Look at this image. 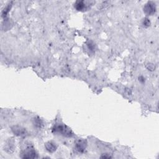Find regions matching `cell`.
Segmentation results:
<instances>
[{"label": "cell", "instance_id": "cell-2", "mask_svg": "<svg viewBox=\"0 0 159 159\" xmlns=\"http://www.w3.org/2000/svg\"><path fill=\"white\" fill-rule=\"evenodd\" d=\"M22 158H34L38 157L35 150L30 147H28L22 152Z\"/></svg>", "mask_w": 159, "mask_h": 159}, {"label": "cell", "instance_id": "cell-1", "mask_svg": "<svg viewBox=\"0 0 159 159\" xmlns=\"http://www.w3.org/2000/svg\"><path fill=\"white\" fill-rule=\"evenodd\" d=\"M53 132L60 134V135L65 137H71L73 136V133L70 128L64 124H57L54 126L53 128Z\"/></svg>", "mask_w": 159, "mask_h": 159}, {"label": "cell", "instance_id": "cell-7", "mask_svg": "<svg viewBox=\"0 0 159 159\" xmlns=\"http://www.w3.org/2000/svg\"><path fill=\"white\" fill-rule=\"evenodd\" d=\"M75 8L78 11H82L85 7V4L83 1H77L75 4Z\"/></svg>", "mask_w": 159, "mask_h": 159}, {"label": "cell", "instance_id": "cell-6", "mask_svg": "<svg viewBox=\"0 0 159 159\" xmlns=\"http://www.w3.org/2000/svg\"><path fill=\"white\" fill-rule=\"evenodd\" d=\"M46 148L47 151L49 152H53L56 150L57 149V146L55 145V144L51 142H48L46 144Z\"/></svg>", "mask_w": 159, "mask_h": 159}, {"label": "cell", "instance_id": "cell-4", "mask_svg": "<svg viewBox=\"0 0 159 159\" xmlns=\"http://www.w3.org/2000/svg\"><path fill=\"white\" fill-rule=\"evenodd\" d=\"M87 143L86 140L83 139H80L76 143V149L80 152H83L87 147Z\"/></svg>", "mask_w": 159, "mask_h": 159}, {"label": "cell", "instance_id": "cell-8", "mask_svg": "<svg viewBox=\"0 0 159 159\" xmlns=\"http://www.w3.org/2000/svg\"><path fill=\"white\" fill-rule=\"evenodd\" d=\"M150 21L148 19H145V20H144L143 25H144V27H149L150 26Z\"/></svg>", "mask_w": 159, "mask_h": 159}, {"label": "cell", "instance_id": "cell-5", "mask_svg": "<svg viewBox=\"0 0 159 159\" xmlns=\"http://www.w3.org/2000/svg\"><path fill=\"white\" fill-rule=\"evenodd\" d=\"M12 131L17 136H24L26 132V129H24L22 127L16 126L12 128Z\"/></svg>", "mask_w": 159, "mask_h": 159}, {"label": "cell", "instance_id": "cell-3", "mask_svg": "<svg viewBox=\"0 0 159 159\" xmlns=\"http://www.w3.org/2000/svg\"><path fill=\"white\" fill-rule=\"evenodd\" d=\"M145 13L148 15H152L155 13L156 8L155 4L152 2H149L147 4H146L144 8Z\"/></svg>", "mask_w": 159, "mask_h": 159}]
</instances>
